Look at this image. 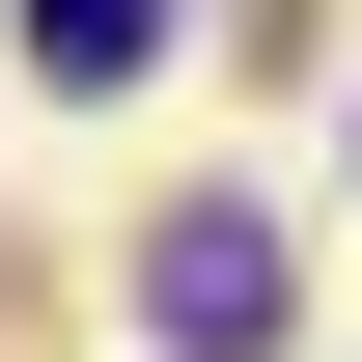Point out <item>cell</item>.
Listing matches in <instances>:
<instances>
[{"mask_svg":"<svg viewBox=\"0 0 362 362\" xmlns=\"http://www.w3.org/2000/svg\"><path fill=\"white\" fill-rule=\"evenodd\" d=\"M139 279H168V334H195V362H251V334H279V223H251V195H195Z\"/></svg>","mask_w":362,"mask_h":362,"instance_id":"1","label":"cell"},{"mask_svg":"<svg viewBox=\"0 0 362 362\" xmlns=\"http://www.w3.org/2000/svg\"><path fill=\"white\" fill-rule=\"evenodd\" d=\"M28 56H56V84H139V56H168V0H28Z\"/></svg>","mask_w":362,"mask_h":362,"instance_id":"2","label":"cell"}]
</instances>
